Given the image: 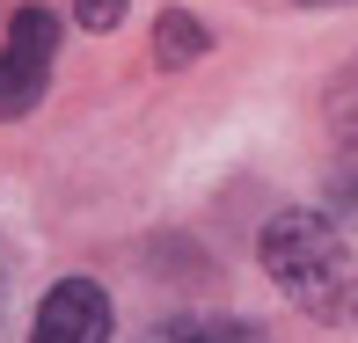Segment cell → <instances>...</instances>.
<instances>
[{
    "instance_id": "obj_3",
    "label": "cell",
    "mask_w": 358,
    "mask_h": 343,
    "mask_svg": "<svg viewBox=\"0 0 358 343\" xmlns=\"http://www.w3.org/2000/svg\"><path fill=\"white\" fill-rule=\"evenodd\" d=\"M117 314H110V292L95 277H59L37 300V321H29V343H110Z\"/></svg>"
},
{
    "instance_id": "obj_2",
    "label": "cell",
    "mask_w": 358,
    "mask_h": 343,
    "mask_svg": "<svg viewBox=\"0 0 358 343\" xmlns=\"http://www.w3.org/2000/svg\"><path fill=\"white\" fill-rule=\"evenodd\" d=\"M52 59H59V15L52 8H22L8 22V44H0V124L29 117L44 103Z\"/></svg>"
},
{
    "instance_id": "obj_6",
    "label": "cell",
    "mask_w": 358,
    "mask_h": 343,
    "mask_svg": "<svg viewBox=\"0 0 358 343\" xmlns=\"http://www.w3.org/2000/svg\"><path fill=\"white\" fill-rule=\"evenodd\" d=\"M139 343H271V336L249 329V321H161Z\"/></svg>"
},
{
    "instance_id": "obj_1",
    "label": "cell",
    "mask_w": 358,
    "mask_h": 343,
    "mask_svg": "<svg viewBox=\"0 0 358 343\" xmlns=\"http://www.w3.org/2000/svg\"><path fill=\"white\" fill-rule=\"evenodd\" d=\"M256 263H264V277L307 321L358 329V256H351L344 226H336L329 212H307V205L271 212L264 234H256Z\"/></svg>"
},
{
    "instance_id": "obj_5",
    "label": "cell",
    "mask_w": 358,
    "mask_h": 343,
    "mask_svg": "<svg viewBox=\"0 0 358 343\" xmlns=\"http://www.w3.org/2000/svg\"><path fill=\"white\" fill-rule=\"evenodd\" d=\"M322 117H329L336 161H358V59H351V66H336L329 95H322Z\"/></svg>"
},
{
    "instance_id": "obj_7",
    "label": "cell",
    "mask_w": 358,
    "mask_h": 343,
    "mask_svg": "<svg viewBox=\"0 0 358 343\" xmlns=\"http://www.w3.org/2000/svg\"><path fill=\"white\" fill-rule=\"evenodd\" d=\"M124 8H132V0H73V22L103 37V29H117V22H124Z\"/></svg>"
},
{
    "instance_id": "obj_8",
    "label": "cell",
    "mask_w": 358,
    "mask_h": 343,
    "mask_svg": "<svg viewBox=\"0 0 358 343\" xmlns=\"http://www.w3.org/2000/svg\"><path fill=\"white\" fill-rule=\"evenodd\" d=\"M8 285L15 277H8V256H0V321H8Z\"/></svg>"
},
{
    "instance_id": "obj_9",
    "label": "cell",
    "mask_w": 358,
    "mask_h": 343,
    "mask_svg": "<svg viewBox=\"0 0 358 343\" xmlns=\"http://www.w3.org/2000/svg\"><path fill=\"white\" fill-rule=\"evenodd\" d=\"M300 8H344V0H300Z\"/></svg>"
},
{
    "instance_id": "obj_4",
    "label": "cell",
    "mask_w": 358,
    "mask_h": 343,
    "mask_svg": "<svg viewBox=\"0 0 358 343\" xmlns=\"http://www.w3.org/2000/svg\"><path fill=\"white\" fill-rule=\"evenodd\" d=\"M205 52H213V29H205L190 8H169V15L154 22V66L176 73V66H198Z\"/></svg>"
}]
</instances>
